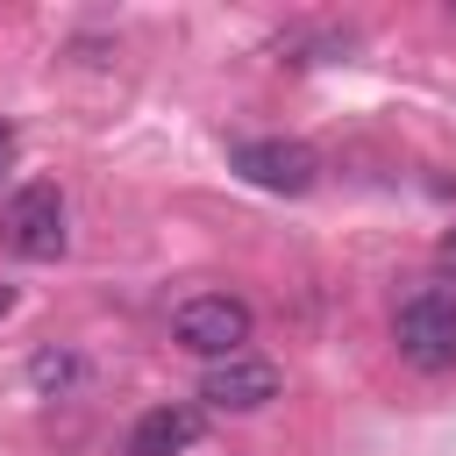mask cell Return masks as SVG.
<instances>
[{"label": "cell", "mask_w": 456, "mask_h": 456, "mask_svg": "<svg viewBox=\"0 0 456 456\" xmlns=\"http://www.w3.org/2000/svg\"><path fill=\"white\" fill-rule=\"evenodd\" d=\"M200 399L221 406V413H256V406L278 399V363H271V356H249V349H242V356H221V363H207Z\"/></svg>", "instance_id": "obj_5"}, {"label": "cell", "mask_w": 456, "mask_h": 456, "mask_svg": "<svg viewBox=\"0 0 456 456\" xmlns=\"http://www.w3.org/2000/svg\"><path fill=\"white\" fill-rule=\"evenodd\" d=\"M235 171H242L249 185H264V192H285V200H299V192L321 185V157H314L306 142H292V135L235 142Z\"/></svg>", "instance_id": "obj_4"}, {"label": "cell", "mask_w": 456, "mask_h": 456, "mask_svg": "<svg viewBox=\"0 0 456 456\" xmlns=\"http://www.w3.org/2000/svg\"><path fill=\"white\" fill-rule=\"evenodd\" d=\"M200 442V406H150L135 428H128V456H178Z\"/></svg>", "instance_id": "obj_6"}, {"label": "cell", "mask_w": 456, "mask_h": 456, "mask_svg": "<svg viewBox=\"0 0 456 456\" xmlns=\"http://www.w3.org/2000/svg\"><path fill=\"white\" fill-rule=\"evenodd\" d=\"M7 306H14V292H7V285H0V314H7Z\"/></svg>", "instance_id": "obj_10"}, {"label": "cell", "mask_w": 456, "mask_h": 456, "mask_svg": "<svg viewBox=\"0 0 456 456\" xmlns=\"http://www.w3.org/2000/svg\"><path fill=\"white\" fill-rule=\"evenodd\" d=\"M7 157H14V121L0 114V171H7Z\"/></svg>", "instance_id": "obj_9"}, {"label": "cell", "mask_w": 456, "mask_h": 456, "mask_svg": "<svg viewBox=\"0 0 456 456\" xmlns=\"http://www.w3.org/2000/svg\"><path fill=\"white\" fill-rule=\"evenodd\" d=\"M28 378H36L43 392H50V385H71V378H78V356H71V349H43V356L28 363Z\"/></svg>", "instance_id": "obj_7"}, {"label": "cell", "mask_w": 456, "mask_h": 456, "mask_svg": "<svg viewBox=\"0 0 456 456\" xmlns=\"http://www.w3.org/2000/svg\"><path fill=\"white\" fill-rule=\"evenodd\" d=\"M171 335H178L192 356H207V363L242 356V342H249V306H242L235 292H192V299L171 314Z\"/></svg>", "instance_id": "obj_3"}, {"label": "cell", "mask_w": 456, "mask_h": 456, "mask_svg": "<svg viewBox=\"0 0 456 456\" xmlns=\"http://www.w3.org/2000/svg\"><path fill=\"white\" fill-rule=\"evenodd\" d=\"M435 264H442V278H456V228L435 242Z\"/></svg>", "instance_id": "obj_8"}, {"label": "cell", "mask_w": 456, "mask_h": 456, "mask_svg": "<svg viewBox=\"0 0 456 456\" xmlns=\"http://www.w3.org/2000/svg\"><path fill=\"white\" fill-rule=\"evenodd\" d=\"M392 342L413 370H456V292L449 285H428L399 306L392 321Z\"/></svg>", "instance_id": "obj_1"}, {"label": "cell", "mask_w": 456, "mask_h": 456, "mask_svg": "<svg viewBox=\"0 0 456 456\" xmlns=\"http://www.w3.org/2000/svg\"><path fill=\"white\" fill-rule=\"evenodd\" d=\"M0 242H7L21 264L64 256V192H57L50 178H28V185L7 200V214H0Z\"/></svg>", "instance_id": "obj_2"}]
</instances>
